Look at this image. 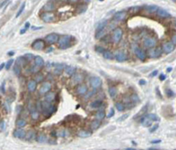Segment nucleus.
Instances as JSON below:
<instances>
[{"label":"nucleus","mask_w":176,"mask_h":150,"mask_svg":"<svg viewBox=\"0 0 176 150\" xmlns=\"http://www.w3.org/2000/svg\"><path fill=\"white\" fill-rule=\"evenodd\" d=\"M103 57L105 58V59H107V60H112L114 58V55H113V53L111 51L105 50V52L103 53Z\"/></svg>","instance_id":"nucleus-22"},{"label":"nucleus","mask_w":176,"mask_h":150,"mask_svg":"<svg viewBox=\"0 0 176 150\" xmlns=\"http://www.w3.org/2000/svg\"><path fill=\"white\" fill-rule=\"evenodd\" d=\"M108 92H109V95L111 98H114L115 96L117 95V90L116 88L114 87V86H112L108 89Z\"/></svg>","instance_id":"nucleus-24"},{"label":"nucleus","mask_w":176,"mask_h":150,"mask_svg":"<svg viewBox=\"0 0 176 150\" xmlns=\"http://www.w3.org/2000/svg\"><path fill=\"white\" fill-rule=\"evenodd\" d=\"M51 83L49 82H44L42 83V85L41 86L40 88V90H39V92L41 95H44V94H46L49 91V90H51Z\"/></svg>","instance_id":"nucleus-7"},{"label":"nucleus","mask_w":176,"mask_h":150,"mask_svg":"<svg viewBox=\"0 0 176 150\" xmlns=\"http://www.w3.org/2000/svg\"><path fill=\"white\" fill-rule=\"evenodd\" d=\"M126 17V11H117L116 13L114 15V19L116 21H122L125 19Z\"/></svg>","instance_id":"nucleus-14"},{"label":"nucleus","mask_w":176,"mask_h":150,"mask_svg":"<svg viewBox=\"0 0 176 150\" xmlns=\"http://www.w3.org/2000/svg\"><path fill=\"white\" fill-rule=\"evenodd\" d=\"M12 62H13V59H10V60L7 62V63H6V69H9V68H11Z\"/></svg>","instance_id":"nucleus-44"},{"label":"nucleus","mask_w":176,"mask_h":150,"mask_svg":"<svg viewBox=\"0 0 176 150\" xmlns=\"http://www.w3.org/2000/svg\"><path fill=\"white\" fill-rule=\"evenodd\" d=\"M46 140H47L46 136H45V135H43V134H41V135H40V136L38 137L37 140H38L40 143H43V142L46 141Z\"/></svg>","instance_id":"nucleus-35"},{"label":"nucleus","mask_w":176,"mask_h":150,"mask_svg":"<svg viewBox=\"0 0 176 150\" xmlns=\"http://www.w3.org/2000/svg\"><path fill=\"white\" fill-rule=\"evenodd\" d=\"M84 79V77L82 76V74H75L74 76H72V78L70 80V83L71 85H77L81 83V82Z\"/></svg>","instance_id":"nucleus-8"},{"label":"nucleus","mask_w":176,"mask_h":150,"mask_svg":"<svg viewBox=\"0 0 176 150\" xmlns=\"http://www.w3.org/2000/svg\"><path fill=\"white\" fill-rule=\"evenodd\" d=\"M34 58V55H32V54H26V55H24V59L27 61H31Z\"/></svg>","instance_id":"nucleus-42"},{"label":"nucleus","mask_w":176,"mask_h":150,"mask_svg":"<svg viewBox=\"0 0 176 150\" xmlns=\"http://www.w3.org/2000/svg\"><path fill=\"white\" fill-rule=\"evenodd\" d=\"M114 58H115V60H116L117 62H122L126 61V59H127L126 54H125L123 51H121V50L116 51V53L114 54Z\"/></svg>","instance_id":"nucleus-10"},{"label":"nucleus","mask_w":176,"mask_h":150,"mask_svg":"<svg viewBox=\"0 0 176 150\" xmlns=\"http://www.w3.org/2000/svg\"><path fill=\"white\" fill-rule=\"evenodd\" d=\"M147 11L149 12V13H153V12H155L156 11H158L159 10V8H158V6L157 5H149V6H147V8H146Z\"/></svg>","instance_id":"nucleus-25"},{"label":"nucleus","mask_w":176,"mask_h":150,"mask_svg":"<svg viewBox=\"0 0 176 150\" xmlns=\"http://www.w3.org/2000/svg\"><path fill=\"white\" fill-rule=\"evenodd\" d=\"M147 117L149 118L150 119H152V120H159V118L156 116L155 114H149Z\"/></svg>","instance_id":"nucleus-46"},{"label":"nucleus","mask_w":176,"mask_h":150,"mask_svg":"<svg viewBox=\"0 0 176 150\" xmlns=\"http://www.w3.org/2000/svg\"><path fill=\"white\" fill-rule=\"evenodd\" d=\"M26 124H27V122H26V120H24V119H19L17 121V126H19V127L25 126H26Z\"/></svg>","instance_id":"nucleus-34"},{"label":"nucleus","mask_w":176,"mask_h":150,"mask_svg":"<svg viewBox=\"0 0 176 150\" xmlns=\"http://www.w3.org/2000/svg\"><path fill=\"white\" fill-rule=\"evenodd\" d=\"M35 80H36V83L41 82V80H43V75H41V73L37 74V75H36V77H35Z\"/></svg>","instance_id":"nucleus-39"},{"label":"nucleus","mask_w":176,"mask_h":150,"mask_svg":"<svg viewBox=\"0 0 176 150\" xmlns=\"http://www.w3.org/2000/svg\"><path fill=\"white\" fill-rule=\"evenodd\" d=\"M104 117H105V113L103 112H99L97 114H96V119H102Z\"/></svg>","instance_id":"nucleus-37"},{"label":"nucleus","mask_w":176,"mask_h":150,"mask_svg":"<svg viewBox=\"0 0 176 150\" xmlns=\"http://www.w3.org/2000/svg\"><path fill=\"white\" fill-rule=\"evenodd\" d=\"M148 55H149L150 57L152 58H157L159 57L160 55H161V49L159 47H153V48H151L148 51Z\"/></svg>","instance_id":"nucleus-12"},{"label":"nucleus","mask_w":176,"mask_h":150,"mask_svg":"<svg viewBox=\"0 0 176 150\" xmlns=\"http://www.w3.org/2000/svg\"><path fill=\"white\" fill-rule=\"evenodd\" d=\"M36 86H37V83L34 80H29L27 83V89L30 92H34L36 90Z\"/></svg>","instance_id":"nucleus-17"},{"label":"nucleus","mask_w":176,"mask_h":150,"mask_svg":"<svg viewBox=\"0 0 176 150\" xmlns=\"http://www.w3.org/2000/svg\"><path fill=\"white\" fill-rule=\"evenodd\" d=\"M145 83H146V82H145V81H144V80H141L140 82H139V84H140V85L145 84Z\"/></svg>","instance_id":"nucleus-54"},{"label":"nucleus","mask_w":176,"mask_h":150,"mask_svg":"<svg viewBox=\"0 0 176 150\" xmlns=\"http://www.w3.org/2000/svg\"><path fill=\"white\" fill-rule=\"evenodd\" d=\"M41 18L44 22L49 23V22L54 21L55 19H56V15L53 12H47V11H45V12H43L41 15Z\"/></svg>","instance_id":"nucleus-3"},{"label":"nucleus","mask_w":176,"mask_h":150,"mask_svg":"<svg viewBox=\"0 0 176 150\" xmlns=\"http://www.w3.org/2000/svg\"><path fill=\"white\" fill-rule=\"evenodd\" d=\"M158 127H159V126H158V125H156V126H153V127H152V128L151 129L150 131H151V132H154V131H156V129H157Z\"/></svg>","instance_id":"nucleus-52"},{"label":"nucleus","mask_w":176,"mask_h":150,"mask_svg":"<svg viewBox=\"0 0 176 150\" xmlns=\"http://www.w3.org/2000/svg\"><path fill=\"white\" fill-rule=\"evenodd\" d=\"M31 117H32L33 119H37L39 118V112H36V111H34V112H32V113H31Z\"/></svg>","instance_id":"nucleus-38"},{"label":"nucleus","mask_w":176,"mask_h":150,"mask_svg":"<svg viewBox=\"0 0 176 150\" xmlns=\"http://www.w3.org/2000/svg\"><path fill=\"white\" fill-rule=\"evenodd\" d=\"M100 122L99 121V120H94V121H92V125H91V128L92 129H96L99 127V126H100Z\"/></svg>","instance_id":"nucleus-32"},{"label":"nucleus","mask_w":176,"mask_h":150,"mask_svg":"<svg viewBox=\"0 0 176 150\" xmlns=\"http://www.w3.org/2000/svg\"><path fill=\"white\" fill-rule=\"evenodd\" d=\"M142 122H143V125L144 126H150L152 124V120L150 119L148 117H146L145 119H144L142 120Z\"/></svg>","instance_id":"nucleus-27"},{"label":"nucleus","mask_w":176,"mask_h":150,"mask_svg":"<svg viewBox=\"0 0 176 150\" xmlns=\"http://www.w3.org/2000/svg\"><path fill=\"white\" fill-rule=\"evenodd\" d=\"M5 126H6V124H5V122H1V125H0V129L1 130H4L5 129Z\"/></svg>","instance_id":"nucleus-50"},{"label":"nucleus","mask_w":176,"mask_h":150,"mask_svg":"<svg viewBox=\"0 0 176 150\" xmlns=\"http://www.w3.org/2000/svg\"><path fill=\"white\" fill-rule=\"evenodd\" d=\"M14 55V53L13 52H11V53H8V55Z\"/></svg>","instance_id":"nucleus-58"},{"label":"nucleus","mask_w":176,"mask_h":150,"mask_svg":"<svg viewBox=\"0 0 176 150\" xmlns=\"http://www.w3.org/2000/svg\"><path fill=\"white\" fill-rule=\"evenodd\" d=\"M115 106H116L117 110L120 111V112L124 109V105H123V104H122V103H116V104H115Z\"/></svg>","instance_id":"nucleus-41"},{"label":"nucleus","mask_w":176,"mask_h":150,"mask_svg":"<svg viewBox=\"0 0 176 150\" xmlns=\"http://www.w3.org/2000/svg\"><path fill=\"white\" fill-rule=\"evenodd\" d=\"M45 47V42L42 40H36L35 41H34V43L32 44V47L34 50H42Z\"/></svg>","instance_id":"nucleus-9"},{"label":"nucleus","mask_w":176,"mask_h":150,"mask_svg":"<svg viewBox=\"0 0 176 150\" xmlns=\"http://www.w3.org/2000/svg\"><path fill=\"white\" fill-rule=\"evenodd\" d=\"M171 70H172V68H167V71H168V72H170Z\"/></svg>","instance_id":"nucleus-60"},{"label":"nucleus","mask_w":176,"mask_h":150,"mask_svg":"<svg viewBox=\"0 0 176 150\" xmlns=\"http://www.w3.org/2000/svg\"><path fill=\"white\" fill-rule=\"evenodd\" d=\"M106 34V31L105 29H103V30H100V31H97L96 33H95V37L96 39H100L104 37V35Z\"/></svg>","instance_id":"nucleus-26"},{"label":"nucleus","mask_w":176,"mask_h":150,"mask_svg":"<svg viewBox=\"0 0 176 150\" xmlns=\"http://www.w3.org/2000/svg\"><path fill=\"white\" fill-rule=\"evenodd\" d=\"M55 96H56V94L53 92H49L48 94H46V96H45V100H46V102H48V103L52 102L54 100Z\"/></svg>","instance_id":"nucleus-23"},{"label":"nucleus","mask_w":176,"mask_h":150,"mask_svg":"<svg viewBox=\"0 0 176 150\" xmlns=\"http://www.w3.org/2000/svg\"><path fill=\"white\" fill-rule=\"evenodd\" d=\"M128 115H129V114H126V115H125V116H124V117H122V118H121V119H118V121H121V120H122V119H126V118L128 117Z\"/></svg>","instance_id":"nucleus-55"},{"label":"nucleus","mask_w":176,"mask_h":150,"mask_svg":"<svg viewBox=\"0 0 176 150\" xmlns=\"http://www.w3.org/2000/svg\"><path fill=\"white\" fill-rule=\"evenodd\" d=\"M34 63L36 67H42L44 65V61L41 56H35L34 57Z\"/></svg>","instance_id":"nucleus-19"},{"label":"nucleus","mask_w":176,"mask_h":150,"mask_svg":"<svg viewBox=\"0 0 176 150\" xmlns=\"http://www.w3.org/2000/svg\"><path fill=\"white\" fill-rule=\"evenodd\" d=\"M122 30L121 28L117 27L114 30V33H113V35H112V40H113L114 43H119L121 40H122Z\"/></svg>","instance_id":"nucleus-2"},{"label":"nucleus","mask_w":176,"mask_h":150,"mask_svg":"<svg viewBox=\"0 0 176 150\" xmlns=\"http://www.w3.org/2000/svg\"><path fill=\"white\" fill-rule=\"evenodd\" d=\"M77 93L79 95H85V93L87 92V87L85 84H79L78 87H77L76 90Z\"/></svg>","instance_id":"nucleus-18"},{"label":"nucleus","mask_w":176,"mask_h":150,"mask_svg":"<svg viewBox=\"0 0 176 150\" xmlns=\"http://www.w3.org/2000/svg\"><path fill=\"white\" fill-rule=\"evenodd\" d=\"M90 84H91V87L92 89H98V88H100L102 84V81L100 79V77H92L91 79H90Z\"/></svg>","instance_id":"nucleus-4"},{"label":"nucleus","mask_w":176,"mask_h":150,"mask_svg":"<svg viewBox=\"0 0 176 150\" xmlns=\"http://www.w3.org/2000/svg\"><path fill=\"white\" fill-rule=\"evenodd\" d=\"M62 70H63V66H62V65L56 66V68H55V70H54V73L56 74V75H60V74L62 72Z\"/></svg>","instance_id":"nucleus-28"},{"label":"nucleus","mask_w":176,"mask_h":150,"mask_svg":"<svg viewBox=\"0 0 176 150\" xmlns=\"http://www.w3.org/2000/svg\"><path fill=\"white\" fill-rule=\"evenodd\" d=\"M16 64H18L19 66H22L25 64V59H23V58H19L18 60L16 61Z\"/></svg>","instance_id":"nucleus-40"},{"label":"nucleus","mask_w":176,"mask_h":150,"mask_svg":"<svg viewBox=\"0 0 176 150\" xmlns=\"http://www.w3.org/2000/svg\"><path fill=\"white\" fill-rule=\"evenodd\" d=\"M14 136L17 138H24L26 136V132L23 129H17L16 131L14 132Z\"/></svg>","instance_id":"nucleus-20"},{"label":"nucleus","mask_w":176,"mask_h":150,"mask_svg":"<svg viewBox=\"0 0 176 150\" xmlns=\"http://www.w3.org/2000/svg\"><path fill=\"white\" fill-rule=\"evenodd\" d=\"M90 135H91V133L87 131H80L79 133V136L82 138H86V137H89Z\"/></svg>","instance_id":"nucleus-30"},{"label":"nucleus","mask_w":176,"mask_h":150,"mask_svg":"<svg viewBox=\"0 0 176 150\" xmlns=\"http://www.w3.org/2000/svg\"><path fill=\"white\" fill-rule=\"evenodd\" d=\"M157 44V41L156 39L152 38V37H149V38H146L144 41V45L145 47H148V48H153Z\"/></svg>","instance_id":"nucleus-6"},{"label":"nucleus","mask_w":176,"mask_h":150,"mask_svg":"<svg viewBox=\"0 0 176 150\" xmlns=\"http://www.w3.org/2000/svg\"><path fill=\"white\" fill-rule=\"evenodd\" d=\"M114 110L113 109H111V111H110V113H108V117H112V116H113V115H114Z\"/></svg>","instance_id":"nucleus-51"},{"label":"nucleus","mask_w":176,"mask_h":150,"mask_svg":"<svg viewBox=\"0 0 176 150\" xmlns=\"http://www.w3.org/2000/svg\"><path fill=\"white\" fill-rule=\"evenodd\" d=\"M44 10H45V11H47V12H51L52 11H54V10H55L54 4L51 3V2L47 3L46 5H44Z\"/></svg>","instance_id":"nucleus-21"},{"label":"nucleus","mask_w":176,"mask_h":150,"mask_svg":"<svg viewBox=\"0 0 176 150\" xmlns=\"http://www.w3.org/2000/svg\"><path fill=\"white\" fill-rule=\"evenodd\" d=\"M172 43H173V45H176V34H174V35L172 37Z\"/></svg>","instance_id":"nucleus-48"},{"label":"nucleus","mask_w":176,"mask_h":150,"mask_svg":"<svg viewBox=\"0 0 176 150\" xmlns=\"http://www.w3.org/2000/svg\"><path fill=\"white\" fill-rule=\"evenodd\" d=\"M4 67H6V63H2V64L0 65V70H1V69L4 68Z\"/></svg>","instance_id":"nucleus-56"},{"label":"nucleus","mask_w":176,"mask_h":150,"mask_svg":"<svg viewBox=\"0 0 176 150\" xmlns=\"http://www.w3.org/2000/svg\"><path fill=\"white\" fill-rule=\"evenodd\" d=\"M107 24H108V22L106 21V20H104L103 22H101V23H100V24L97 26V31H100V30H103L104 28H105V26H107Z\"/></svg>","instance_id":"nucleus-31"},{"label":"nucleus","mask_w":176,"mask_h":150,"mask_svg":"<svg viewBox=\"0 0 176 150\" xmlns=\"http://www.w3.org/2000/svg\"><path fill=\"white\" fill-rule=\"evenodd\" d=\"M157 14L159 18H162V19H166V18L171 17V14L164 9H159L157 11Z\"/></svg>","instance_id":"nucleus-16"},{"label":"nucleus","mask_w":176,"mask_h":150,"mask_svg":"<svg viewBox=\"0 0 176 150\" xmlns=\"http://www.w3.org/2000/svg\"><path fill=\"white\" fill-rule=\"evenodd\" d=\"M58 41H59V36L57 33H49L45 38V41L49 44H55Z\"/></svg>","instance_id":"nucleus-5"},{"label":"nucleus","mask_w":176,"mask_h":150,"mask_svg":"<svg viewBox=\"0 0 176 150\" xmlns=\"http://www.w3.org/2000/svg\"><path fill=\"white\" fill-rule=\"evenodd\" d=\"M95 50H96L98 53H104L105 52V49L103 48L102 47H100V46L95 47Z\"/></svg>","instance_id":"nucleus-45"},{"label":"nucleus","mask_w":176,"mask_h":150,"mask_svg":"<svg viewBox=\"0 0 176 150\" xmlns=\"http://www.w3.org/2000/svg\"><path fill=\"white\" fill-rule=\"evenodd\" d=\"M157 74H158V70H154L151 74V77H155V76H157Z\"/></svg>","instance_id":"nucleus-53"},{"label":"nucleus","mask_w":176,"mask_h":150,"mask_svg":"<svg viewBox=\"0 0 176 150\" xmlns=\"http://www.w3.org/2000/svg\"><path fill=\"white\" fill-rule=\"evenodd\" d=\"M70 41H71V37L70 35H63L59 38L58 41V45L59 47L62 49H65L69 47L70 45Z\"/></svg>","instance_id":"nucleus-1"},{"label":"nucleus","mask_w":176,"mask_h":150,"mask_svg":"<svg viewBox=\"0 0 176 150\" xmlns=\"http://www.w3.org/2000/svg\"><path fill=\"white\" fill-rule=\"evenodd\" d=\"M165 78H166V77H165V75H164V74H161L159 77V79L161 80V81H163V80H165Z\"/></svg>","instance_id":"nucleus-49"},{"label":"nucleus","mask_w":176,"mask_h":150,"mask_svg":"<svg viewBox=\"0 0 176 150\" xmlns=\"http://www.w3.org/2000/svg\"><path fill=\"white\" fill-rule=\"evenodd\" d=\"M75 71H76V68L73 66H67L64 68V73L68 77H72L75 75Z\"/></svg>","instance_id":"nucleus-15"},{"label":"nucleus","mask_w":176,"mask_h":150,"mask_svg":"<svg viewBox=\"0 0 176 150\" xmlns=\"http://www.w3.org/2000/svg\"><path fill=\"white\" fill-rule=\"evenodd\" d=\"M13 71L16 75H19V73H20V66H19L18 64H16V65L14 66Z\"/></svg>","instance_id":"nucleus-36"},{"label":"nucleus","mask_w":176,"mask_h":150,"mask_svg":"<svg viewBox=\"0 0 176 150\" xmlns=\"http://www.w3.org/2000/svg\"><path fill=\"white\" fill-rule=\"evenodd\" d=\"M25 6H26V3H22L21 6H20V8L19 9V11L17 12V14H16V17H19V16H20V14H21L22 12H23V11H24Z\"/></svg>","instance_id":"nucleus-33"},{"label":"nucleus","mask_w":176,"mask_h":150,"mask_svg":"<svg viewBox=\"0 0 176 150\" xmlns=\"http://www.w3.org/2000/svg\"><path fill=\"white\" fill-rule=\"evenodd\" d=\"M134 52H135L136 55L137 56V58H139L140 60L144 61L145 58H146V54H145V51L143 50L142 48L140 47H136L135 50H134Z\"/></svg>","instance_id":"nucleus-13"},{"label":"nucleus","mask_w":176,"mask_h":150,"mask_svg":"<svg viewBox=\"0 0 176 150\" xmlns=\"http://www.w3.org/2000/svg\"><path fill=\"white\" fill-rule=\"evenodd\" d=\"M29 26H30V24L28 23V22H27V23H26V26H25L24 27H23L21 30H20V33H21V34H23L24 33H26V31L27 30V28L29 27Z\"/></svg>","instance_id":"nucleus-43"},{"label":"nucleus","mask_w":176,"mask_h":150,"mask_svg":"<svg viewBox=\"0 0 176 150\" xmlns=\"http://www.w3.org/2000/svg\"><path fill=\"white\" fill-rule=\"evenodd\" d=\"M162 49L165 53L169 54V53H172L173 51V49H174V45H173L172 42H170V41L165 42V43L163 44Z\"/></svg>","instance_id":"nucleus-11"},{"label":"nucleus","mask_w":176,"mask_h":150,"mask_svg":"<svg viewBox=\"0 0 176 150\" xmlns=\"http://www.w3.org/2000/svg\"><path fill=\"white\" fill-rule=\"evenodd\" d=\"M166 94H167L168 97H173V92L171 90H166Z\"/></svg>","instance_id":"nucleus-47"},{"label":"nucleus","mask_w":176,"mask_h":150,"mask_svg":"<svg viewBox=\"0 0 176 150\" xmlns=\"http://www.w3.org/2000/svg\"><path fill=\"white\" fill-rule=\"evenodd\" d=\"M41 27H32V30H38V29H41Z\"/></svg>","instance_id":"nucleus-57"},{"label":"nucleus","mask_w":176,"mask_h":150,"mask_svg":"<svg viewBox=\"0 0 176 150\" xmlns=\"http://www.w3.org/2000/svg\"><path fill=\"white\" fill-rule=\"evenodd\" d=\"M158 142H160V140H155V141H152V143H158Z\"/></svg>","instance_id":"nucleus-59"},{"label":"nucleus","mask_w":176,"mask_h":150,"mask_svg":"<svg viewBox=\"0 0 176 150\" xmlns=\"http://www.w3.org/2000/svg\"><path fill=\"white\" fill-rule=\"evenodd\" d=\"M101 104H102V102L100 101V100H97V101L92 102V104H90V106L92 107V108H99L101 105Z\"/></svg>","instance_id":"nucleus-29"}]
</instances>
